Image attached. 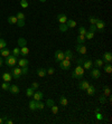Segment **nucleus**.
<instances>
[{"label": "nucleus", "mask_w": 112, "mask_h": 124, "mask_svg": "<svg viewBox=\"0 0 112 124\" xmlns=\"http://www.w3.org/2000/svg\"><path fill=\"white\" fill-rule=\"evenodd\" d=\"M103 94H104V96H110V94H111V91H110V87L109 86H105L103 88Z\"/></svg>", "instance_id": "31"}, {"label": "nucleus", "mask_w": 112, "mask_h": 124, "mask_svg": "<svg viewBox=\"0 0 112 124\" xmlns=\"http://www.w3.org/2000/svg\"><path fill=\"white\" fill-rule=\"evenodd\" d=\"M43 96H44L43 92H40V91H36V92L34 93V95H32V97H34V100H35V101H41V98H43Z\"/></svg>", "instance_id": "12"}, {"label": "nucleus", "mask_w": 112, "mask_h": 124, "mask_svg": "<svg viewBox=\"0 0 112 124\" xmlns=\"http://www.w3.org/2000/svg\"><path fill=\"white\" fill-rule=\"evenodd\" d=\"M18 59L16 56H14L12 54H10L9 56H7L6 57V61L3 62V64H6L8 67H15L16 66V64H17Z\"/></svg>", "instance_id": "2"}, {"label": "nucleus", "mask_w": 112, "mask_h": 124, "mask_svg": "<svg viewBox=\"0 0 112 124\" xmlns=\"http://www.w3.org/2000/svg\"><path fill=\"white\" fill-rule=\"evenodd\" d=\"M57 20L59 21V23H65L66 20H67V17H66V15H64V14H59L58 16H57Z\"/></svg>", "instance_id": "18"}, {"label": "nucleus", "mask_w": 112, "mask_h": 124, "mask_svg": "<svg viewBox=\"0 0 112 124\" xmlns=\"http://www.w3.org/2000/svg\"><path fill=\"white\" fill-rule=\"evenodd\" d=\"M39 1H40V2H45V1H46V0H39Z\"/></svg>", "instance_id": "55"}, {"label": "nucleus", "mask_w": 112, "mask_h": 124, "mask_svg": "<svg viewBox=\"0 0 112 124\" xmlns=\"http://www.w3.org/2000/svg\"><path fill=\"white\" fill-rule=\"evenodd\" d=\"M104 70H105L106 73H112V66H111V64L110 63H106L105 65H104Z\"/></svg>", "instance_id": "29"}, {"label": "nucleus", "mask_w": 112, "mask_h": 124, "mask_svg": "<svg viewBox=\"0 0 112 124\" xmlns=\"http://www.w3.org/2000/svg\"><path fill=\"white\" fill-rule=\"evenodd\" d=\"M97 19H99V18L94 17V16H91V17L88 18V20H90V23H91V25H95L96 21H97Z\"/></svg>", "instance_id": "36"}, {"label": "nucleus", "mask_w": 112, "mask_h": 124, "mask_svg": "<svg viewBox=\"0 0 112 124\" xmlns=\"http://www.w3.org/2000/svg\"><path fill=\"white\" fill-rule=\"evenodd\" d=\"M9 92L11 93V94H19L20 90H19V87L17 85H10V88H9Z\"/></svg>", "instance_id": "16"}, {"label": "nucleus", "mask_w": 112, "mask_h": 124, "mask_svg": "<svg viewBox=\"0 0 112 124\" xmlns=\"http://www.w3.org/2000/svg\"><path fill=\"white\" fill-rule=\"evenodd\" d=\"M50 110H52V113H53V114H57V112H58V107H57L55 104H54L53 106L50 107Z\"/></svg>", "instance_id": "42"}, {"label": "nucleus", "mask_w": 112, "mask_h": 124, "mask_svg": "<svg viewBox=\"0 0 112 124\" xmlns=\"http://www.w3.org/2000/svg\"><path fill=\"white\" fill-rule=\"evenodd\" d=\"M93 64L95 65V67H102L103 66V61H102V59H96Z\"/></svg>", "instance_id": "33"}, {"label": "nucleus", "mask_w": 112, "mask_h": 124, "mask_svg": "<svg viewBox=\"0 0 112 124\" xmlns=\"http://www.w3.org/2000/svg\"><path fill=\"white\" fill-rule=\"evenodd\" d=\"M9 55H10V50H9L7 47L0 50V56H2V57H7V56H9Z\"/></svg>", "instance_id": "23"}, {"label": "nucleus", "mask_w": 112, "mask_h": 124, "mask_svg": "<svg viewBox=\"0 0 112 124\" xmlns=\"http://www.w3.org/2000/svg\"><path fill=\"white\" fill-rule=\"evenodd\" d=\"M1 88H2L3 91H9V88H10V84H9L8 82H3V83L1 84Z\"/></svg>", "instance_id": "30"}, {"label": "nucleus", "mask_w": 112, "mask_h": 124, "mask_svg": "<svg viewBox=\"0 0 112 124\" xmlns=\"http://www.w3.org/2000/svg\"><path fill=\"white\" fill-rule=\"evenodd\" d=\"M45 107V104L40 101H36V110H43Z\"/></svg>", "instance_id": "26"}, {"label": "nucleus", "mask_w": 112, "mask_h": 124, "mask_svg": "<svg viewBox=\"0 0 112 124\" xmlns=\"http://www.w3.org/2000/svg\"><path fill=\"white\" fill-rule=\"evenodd\" d=\"M34 88L32 87H29V88H27L26 90V95L27 97H32V95H34Z\"/></svg>", "instance_id": "27"}, {"label": "nucleus", "mask_w": 112, "mask_h": 124, "mask_svg": "<svg viewBox=\"0 0 112 124\" xmlns=\"http://www.w3.org/2000/svg\"><path fill=\"white\" fill-rule=\"evenodd\" d=\"M29 6V5H28V1H27V0H20V7L21 8H27V7Z\"/></svg>", "instance_id": "39"}, {"label": "nucleus", "mask_w": 112, "mask_h": 124, "mask_svg": "<svg viewBox=\"0 0 112 124\" xmlns=\"http://www.w3.org/2000/svg\"><path fill=\"white\" fill-rule=\"evenodd\" d=\"M105 101H106V100H105V96H101V97H100V102L102 104L105 103Z\"/></svg>", "instance_id": "49"}, {"label": "nucleus", "mask_w": 112, "mask_h": 124, "mask_svg": "<svg viewBox=\"0 0 112 124\" xmlns=\"http://www.w3.org/2000/svg\"><path fill=\"white\" fill-rule=\"evenodd\" d=\"M20 55H23L24 57H26V56L29 55V48L26 46L24 47H20Z\"/></svg>", "instance_id": "19"}, {"label": "nucleus", "mask_w": 112, "mask_h": 124, "mask_svg": "<svg viewBox=\"0 0 112 124\" xmlns=\"http://www.w3.org/2000/svg\"><path fill=\"white\" fill-rule=\"evenodd\" d=\"M16 17H17V19H21V20H25V15L23 14L21 11L17 12V15H16Z\"/></svg>", "instance_id": "40"}, {"label": "nucleus", "mask_w": 112, "mask_h": 124, "mask_svg": "<svg viewBox=\"0 0 112 124\" xmlns=\"http://www.w3.org/2000/svg\"><path fill=\"white\" fill-rule=\"evenodd\" d=\"M79 30H80V35H83V36H85L86 32H88L86 31V29H85V27H83V26H81Z\"/></svg>", "instance_id": "41"}, {"label": "nucleus", "mask_w": 112, "mask_h": 124, "mask_svg": "<svg viewBox=\"0 0 112 124\" xmlns=\"http://www.w3.org/2000/svg\"><path fill=\"white\" fill-rule=\"evenodd\" d=\"M12 55L16 56L18 58V56L20 55V48H14L12 49Z\"/></svg>", "instance_id": "34"}, {"label": "nucleus", "mask_w": 112, "mask_h": 124, "mask_svg": "<svg viewBox=\"0 0 112 124\" xmlns=\"http://www.w3.org/2000/svg\"><path fill=\"white\" fill-rule=\"evenodd\" d=\"M7 20H8L9 23H11V25H16L17 21H18V19H17L16 16H9V17L7 18Z\"/></svg>", "instance_id": "21"}, {"label": "nucleus", "mask_w": 112, "mask_h": 124, "mask_svg": "<svg viewBox=\"0 0 112 124\" xmlns=\"http://www.w3.org/2000/svg\"><path fill=\"white\" fill-rule=\"evenodd\" d=\"M36 74L39 76V77H44V76L47 75V69L45 68H38L36 70Z\"/></svg>", "instance_id": "15"}, {"label": "nucleus", "mask_w": 112, "mask_h": 124, "mask_svg": "<svg viewBox=\"0 0 112 124\" xmlns=\"http://www.w3.org/2000/svg\"><path fill=\"white\" fill-rule=\"evenodd\" d=\"M95 92H96V90H95V87L93 86V85H90V86L86 88V93H88V96H93L95 94Z\"/></svg>", "instance_id": "14"}, {"label": "nucleus", "mask_w": 112, "mask_h": 124, "mask_svg": "<svg viewBox=\"0 0 112 124\" xmlns=\"http://www.w3.org/2000/svg\"><path fill=\"white\" fill-rule=\"evenodd\" d=\"M65 23H66V26H67L68 28H74V27H76V21L72 20V19H67Z\"/></svg>", "instance_id": "22"}, {"label": "nucleus", "mask_w": 112, "mask_h": 124, "mask_svg": "<svg viewBox=\"0 0 112 124\" xmlns=\"http://www.w3.org/2000/svg\"><path fill=\"white\" fill-rule=\"evenodd\" d=\"M59 104L62 105V106H66L68 104V101H67V98L65 97L64 95H62L61 97H59Z\"/></svg>", "instance_id": "24"}, {"label": "nucleus", "mask_w": 112, "mask_h": 124, "mask_svg": "<svg viewBox=\"0 0 112 124\" xmlns=\"http://www.w3.org/2000/svg\"><path fill=\"white\" fill-rule=\"evenodd\" d=\"M54 104H55V102H54L53 100H47V101H46V105H47L48 107H52Z\"/></svg>", "instance_id": "45"}, {"label": "nucleus", "mask_w": 112, "mask_h": 124, "mask_svg": "<svg viewBox=\"0 0 112 124\" xmlns=\"http://www.w3.org/2000/svg\"><path fill=\"white\" fill-rule=\"evenodd\" d=\"M96 118L99 120V121H101V120H102V114H100L99 112H96Z\"/></svg>", "instance_id": "50"}, {"label": "nucleus", "mask_w": 112, "mask_h": 124, "mask_svg": "<svg viewBox=\"0 0 112 124\" xmlns=\"http://www.w3.org/2000/svg\"><path fill=\"white\" fill-rule=\"evenodd\" d=\"M21 75H23V74H21V67H15V68H12V70H11L12 78L18 79V78L20 77Z\"/></svg>", "instance_id": "4"}, {"label": "nucleus", "mask_w": 112, "mask_h": 124, "mask_svg": "<svg viewBox=\"0 0 112 124\" xmlns=\"http://www.w3.org/2000/svg\"><path fill=\"white\" fill-rule=\"evenodd\" d=\"M76 41H77V44H80V45H84V43H85V36L79 35L76 38Z\"/></svg>", "instance_id": "25"}, {"label": "nucleus", "mask_w": 112, "mask_h": 124, "mask_svg": "<svg viewBox=\"0 0 112 124\" xmlns=\"http://www.w3.org/2000/svg\"><path fill=\"white\" fill-rule=\"evenodd\" d=\"M83 68L84 69H88V70H90V69L92 68V66H93V62L90 61V59H86V61H83Z\"/></svg>", "instance_id": "10"}, {"label": "nucleus", "mask_w": 112, "mask_h": 124, "mask_svg": "<svg viewBox=\"0 0 112 124\" xmlns=\"http://www.w3.org/2000/svg\"><path fill=\"white\" fill-rule=\"evenodd\" d=\"M59 67H61V69H63V70H68V69L71 68V61H68V59H63V61L59 62Z\"/></svg>", "instance_id": "3"}, {"label": "nucleus", "mask_w": 112, "mask_h": 124, "mask_svg": "<svg viewBox=\"0 0 112 124\" xmlns=\"http://www.w3.org/2000/svg\"><path fill=\"white\" fill-rule=\"evenodd\" d=\"M1 123H3V118L0 117V124H1Z\"/></svg>", "instance_id": "54"}, {"label": "nucleus", "mask_w": 112, "mask_h": 124, "mask_svg": "<svg viewBox=\"0 0 112 124\" xmlns=\"http://www.w3.org/2000/svg\"><path fill=\"white\" fill-rule=\"evenodd\" d=\"M84 70L85 69L83 68L82 65H77L74 69V72L72 73V77L73 78H76V79H82L83 76H84Z\"/></svg>", "instance_id": "1"}, {"label": "nucleus", "mask_w": 112, "mask_h": 124, "mask_svg": "<svg viewBox=\"0 0 112 124\" xmlns=\"http://www.w3.org/2000/svg\"><path fill=\"white\" fill-rule=\"evenodd\" d=\"M95 26H96V30H99L100 32H103L104 31V28H105V23H104L102 19H97L96 23H95Z\"/></svg>", "instance_id": "5"}, {"label": "nucleus", "mask_w": 112, "mask_h": 124, "mask_svg": "<svg viewBox=\"0 0 112 124\" xmlns=\"http://www.w3.org/2000/svg\"><path fill=\"white\" fill-rule=\"evenodd\" d=\"M102 61H103V63H111L112 61V54L109 52H106L103 54V56H102Z\"/></svg>", "instance_id": "8"}, {"label": "nucleus", "mask_w": 112, "mask_h": 124, "mask_svg": "<svg viewBox=\"0 0 112 124\" xmlns=\"http://www.w3.org/2000/svg\"><path fill=\"white\" fill-rule=\"evenodd\" d=\"M32 88H34V90H38L39 84L37 83V82H32Z\"/></svg>", "instance_id": "46"}, {"label": "nucleus", "mask_w": 112, "mask_h": 124, "mask_svg": "<svg viewBox=\"0 0 112 124\" xmlns=\"http://www.w3.org/2000/svg\"><path fill=\"white\" fill-rule=\"evenodd\" d=\"M0 96H1V95H0Z\"/></svg>", "instance_id": "56"}, {"label": "nucleus", "mask_w": 112, "mask_h": 124, "mask_svg": "<svg viewBox=\"0 0 112 124\" xmlns=\"http://www.w3.org/2000/svg\"><path fill=\"white\" fill-rule=\"evenodd\" d=\"M18 65H19V67H25V66H28V59H26V58H20L19 61L17 62Z\"/></svg>", "instance_id": "17"}, {"label": "nucleus", "mask_w": 112, "mask_h": 124, "mask_svg": "<svg viewBox=\"0 0 112 124\" xmlns=\"http://www.w3.org/2000/svg\"><path fill=\"white\" fill-rule=\"evenodd\" d=\"M82 64H83V59L81 58V59H79V61H77V65H82Z\"/></svg>", "instance_id": "53"}, {"label": "nucleus", "mask_w": 112, "mask_h": 124, "mask_svg": "<svg viewBox=\"0 0 112 124\" xmlns=\"http://www.w3.org/2000/svg\"><path fill=\"white\" fill-rule=\"evenodd\" d=\"M54 57H55V61L57 62V63H59L61 61L64 59V53H63L62 50H57V52L54 54Z\"/></svg>", "instance_id": "7"}, {"label": "nucleus", "mask_w": 112, "mask_h": 124, "mask_svg": "<svg viewBox=\"0 0 112 124\" xmlns=\"http://www.w3.org/2000/svg\"><path fill=\"white\" fill-rule=\"evenodd\" d=\"M90 86V84H88V81H81L80 84H79V88L81 91H86V88Z\"/></svg>", "instance_id": "11"}, {"label": "nucleus", "mask_w": 112, "mask_h": 124, "mask_svg": "<svg viewBox=\"0 0 112 124\" xmlns=\"http://www.w3.org/2000/svg\"><path fill=\"white\" fill-rule=\"evenodd\" d=\"M3 123H7V124H12V123H14V122H12L11 120H8V118H7V120H6V121H5V122H3Z\"/></svg>", "instance_id": "51"}, {"label": "nucleus", "mask_w": 112, "mask_h": 124, "mask_svg": "<svg viewBox=\"0 0 112 124\" xmlns=\"http://www.w3.org/2000/svg\"><path fill=\"white\" fill-rule=\"evenodd\" d=\"M3 65V59H2V56H0V67Z\"/></svg>", "instance_id": "52"}, {"label": "nucleus", "mask_w": 112, "mask_h": 124, "mask_svg": "<svg viewBox=\"0 0 112 124\" xmlns=\"http://www.w3.org/2000/svg\"><path fill=\"white\" fill-rule=\"evenodd\" d=\"M75 49H76V52L79 53V54H81V55H85L86 53H88V48H86L84 45H80V44H77Z\"/></svg>", "instance_id": "6"}, {"label": "nucleus", "mask_w": 112, "mask_h": 124, "mask_svg": "<svg viewBox=\"0 0 112 124\" xmlns=\"http://www.w3.org/2000/svg\"><path fill=\"white\" fill-rule=\"evenodd\" d=\"M26 44H27V40L25 39V38H21V37H20L19 39H18V45H19L20 47L26 46Z\"/></svg>", "instance_id": "28"}, {"label": "nucleus", "mask_w": 112, "mask_h": 124, "mask_svg": "<svg viewBox=\"0 0 112 124\" xmlns=\"http://www.w3.org/2000/svg\"><path fill=\"white\" fill-rule=\"evenodd\" d=\"M2 81L3 82H8V83H10V82L12 81V76L10 73H3L2 74Z\"/></svg>", "instance_id": "13"}, {"label": "nucleus", "mask_w": 112, "mask_h": 124, "mask_svg": "<svg viewBox=\"0 0 112 124\" xmlns=\"http://www.w3.org/2000/svg\"><path fill=\"white\" fill-rule=\"evenodd\" d=\"M21 74H23V75H27V74H28V66L21 67Z\"/></svg>", "instance_id": "43"}, {"label": "nucleus", "mask_w": 112, "mask_h": 124, "mask_svg": "<svg viewBox=\"0 0 112 124\" xmlns=\"http://www.w3.org/2000/svg\"><path fill=\"white\" fill-rule=\"evenodd\" d=\"M7 47V43H6V40L5 39H1L0 38V50L1 49H3V48H6Z\"/></svg>", "instance_id": "37"}, {"label": "nucleus", "mask_w": 112, "mask_h": 124, "mask_svg": "<svg viewBox=\"0 0 112 124\" xmlns=\"http://www.w3.org/2000/svg\"><path fill=\"white\" fill-rule=\"evenodd\" d=\"M54 73H55V69H54L53 67H50V68L47 69V74H48V75H53Z\"/></svg>", "instance_id": "47"}, {"label": "nucleus", "mask_w": 112, "mask_h": 124, "mask_svg": "<svg viewBox=\"0 0 112 124\" xmlns=\"http://www.w3.org/2000/svg\"><path fill=\"white\" fill-rule=\"evenodd\" d=\"M93 37H94V32H92V31H88L85 35V39H93Z\"/></svg>", "instance_id": "35"}, {"label": "nucleus", "mask_w": 112, "mask_h": 124, "mask_svg": "<svg viewBox=\"0 0 112 124\" xmlns=\"http://www.w3.org/2000/svg\"><path fill=\"white\" fill-rule=\"evenodd\" d=\"M74 55H73V53H72V50H66V52L64 53V58L65 59H68V61H71V59H73Z\"/></svg>", "instance_id": "20"}, {"label": "nucleus", "mask_w": 112, "mask_h": 124, "mask_svg": "<svg viewBox=\"0 0 112 124\" xmlns=\"http://www.w3.org/2000/svg\"><path fill=\"white\" fill-rule=\"evenodd\" d=\"M95 30H96V26H95V25H91V26H90V29H88V31L94 32Z\"/></svg>", "instance_id": "48"}, {"label": "nucleus", "mask_w": 112, "mask_h": 124, "mask_svg": "<svg viewBox=\"0 0 112 124\" xmlns=\"http://www.w3.org/2000/svg\"><path fill=\"white\" fill-rule=\"evenodd\" d=\"M18 27H24L25 26V20H21V19H18L17 23H16Z\"/></svg>", "instance_id": "44"}, {"label": "nucleus", "mask_w": 112, "mask_h": 124, "mask_svg": "<svg viewBox=\"0 0 112 124\" xmlns=\"http://www.w3.org/2000/svg\"><path fill=\"white\" fill-rule=\"evenodd\" d=\"M29 108L32 111H36V101L32 100V101L29 102Z\"/></svg>", "instance_id": "32"}, {"label": "nucleus", "mask_w": 112, "mask_h": 124, "mask_svg": "<svg viewBox=\"0 0 112 124\" xmlns=\"http://www.w3.org/2000/svg\"><path fill=\"white\" fill-rule=\"evenodd\" d=\"M67 29H68V27L66 26V23H61V25H59V30H61V31L65 32Z\"/></svg>", "instance_id": "38"}, {"label": "nucleus", "mask_w": 112, "mask_h": 124, "mask_svg": "<svg viewBox=\"0 0 112 124\" xmlns=\"http://www.w3.org/2000/svg\"><path fill=\"white\" fill-rule=\"evenodd\" d=\"M90 74H91V77L94 78V79H96V78H99L101 76V72L97 68H91V72H90Z\"/></svg>", "instance_id": "9"}]
</instances>
